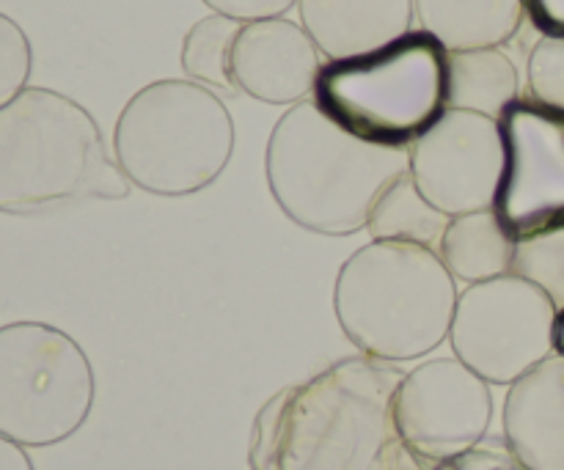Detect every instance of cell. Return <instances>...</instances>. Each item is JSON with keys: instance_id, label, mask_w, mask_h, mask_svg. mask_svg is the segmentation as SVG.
<instances>
[{"instance_id": "cell-15", "label": "cell", "mask_w": 564, "mask_h": 470, "mask_svg": "<svg viewBox=\"0 0 564 470\" xmlns=\"http://www.w3.org/2000/svg\"><path fill=\"white\" fill-rule=\"evenodd\" d=\"M419 31L446 53L505 47L527 20L523 0H413Z\"/></svg>"}, {"instance_id": "cell-4", "label": "cell", "mask_w": 564, "mask_h": 470, "mask_svg": "<svg viewBox=\"0 0 564 470\" xmlns=\"http://www.w3.org/2000/svg\"><path fill=\"white\" fill-rule=\"evenodd\" d=\"M457 297V281L438 251L375 240L341 264L334 311L361 356L400 363L449 339Z\"/></svg>"}, {"instance_id": "cell-12", "label": "cell", "mask_w": 564, "mask_h": 470, "mask_svg": "<svg viewBox=\"0 0 564 470\" xmlns=\"http://www.w3.org/2000/svg\"><path fill=\"white\" fill-rule=\"evenodd\" d=\"M325 58L301 22L286 17L242 22L231 50L237 91L270 105H297L314 97Z\"/></svg>"}, {"instance_id": "cell-1", "label": "cell", "mask_w": 564, "mask_h": 470, "mask_svg": "<svg viewBox=\"0 0 564 470\" xmlns=\"http://www.w3.org/2000/svg\"><path fill=\"white\" fill-rule=\"evenodd\" d=\"M405 372L356 356L279 391L259 411L251 470H413L394 424Z\"/></svg>"}, {"instance_id": "cell-14", "label": "cell", "mask_w": 564, "mask_h": 470, "mask_svg": "<svg viewBox=\"0 0 564 470\" xmlns=\"http://www.w3.org/2000/svg\"><path fill=\"white\" fill-rule=\"evenodd\" d=\"M301 25L325 61L375 53L413 31V0H297Z\"/></svg>"}, {"instance_id": "cell-25", "label": "cell", "mask_w": 564, "mask_h": 470, "mask_svg": "<svg viewBox=\"0 0 564 470\" xmlns=\"http://www.w3.org/2000/svg\"><path fill=\"white\" fill-rule=\"evenodd\" d=\"M527 14L543 33H562L564 36V0H523Z\"/></svg>"}, {"instance_id": "cell-7", "label": "cell", "mask_w": 564, "mask_h": 470, "mask_svg": "<svg viewBox=\"0 0 564 470\" xmlns=\"http://www.w3.org/2000/svg\"><path fill=\"white\" fill-rule=\"evenodd\" d=\"M94 369L83 347L47 323L0 328V435L22 449L69 440L94 407Z\"/></svg>"}, {"instance_id": "cell-20", "label": "cell", "mask_w": 564, "mask_h": 470, "mask_svg": "<svg viewBox=\"0 0 564 470\" xmlns=\"http://www.w3.org/2000/svg\"><path fill=\"white\" fill-rule=\"evenodd\" d=\"M512 275L538 286L554 308H564V229L518 242Z\"/></svg>"}, {"instance_id": "cell-13", "label": "cell", "mask_w": 564, "mask_h": 470, "mask_svg": "<svg viewBox=\"0 0 564 470\" xmlns=\"http://www.w3.org/2000/svg\"><path fill=\"white\" fill-rule=\"evenodd\" d=\"M501 433L523 468L564 470V358L551 356L510 385Z\"/></svg>"}, {"instance_id": "cell-21", "label": "cell", "mask_w": 564, "mask_h": 470, "mask_svg": "<svg viewBox=\"0 0 564 470\" xmlns=\"http://www.w3.org/2000/svg\"><path fill=\"white\" fill-rule=\"evenodd\" d=\"M529 99L564 113V36L543 33L527 61Z\"/></svg>"}, {"instance_id": "cell-18", "label": "cell", "mask_w": 564, "mask_h": 470, "mask_svg": "<svg viewBox=\"0 0 564 470\" xmlns=\"http://www.w3.org/2000/svg\"><path fill=\"white\" fill-rule=\"evenodd\" d=\"M449 220V215H444L424 198L411 174H402L375 201L367 229L378 242H402V245L438 251Z\"/></svg>"}, {"instance_id": "cell-2", "label": "cell", "mask_w": 564, "mask_h": 470, "mask_svg": "<svg viewBox=\"0 0 564 470\" xmlns=\"http://www.w3.org/2000/svg\"><path fill=\"white\" fill-rule=\"evenodd\" d=\"M408 165V149L361 141L314 99L292 105L275 121L264 154L270 193L286 218L328 237L367 229L375 201Z\"/></svg>"}, {"instance_id": "cell-27", "label": "cell", "mask_w": 564, "mask_h": 470, "mask_svg": "<svg viewBox=\"0 0 564 470\" xmlns=\"http://www.w3.org/2000/svg\"><path fill=\"white\" fill-rule=\"evenodd\" d=\"M551 347H554L556 358H564V308H556L554 328H551Z\"/></svg>"}, {"instance_id": "cell-26", "label": "cell", "mask_w": 564, "mask_h": 470, "mask_svg": "<svg viewBox=\"0 0 564 470\" xmlns=\"http://www.w3.org/2000/svg\"><path fill=\"white\" fill-rule=\"evenodd\" d=\"M0 470H36L33 468L31 457L22 446H17L14 440L3 438L0 435Z\"/></svg>"}, {"instance_id": "cell-24", "label": "cell", "mask_w": 564, "mask_h": 470, "mask_svg": "<svg viewBox=\"0 0 564 470\" xmlns=\"http://www.w3.org/2000/svg\"><path fill=\"white\" fill-rule=\"evenodd\" d=\"M441 470H529V468H523L521 462L510 455V449H507L505 444V451L482 449V446H479V449H474L471 455H466L463 460L452 462V466Z\"/></svg>"}, {"instance_id": "cell-9", "label": "cell", "mask_w": 564, "mask_h": 470, "mask_svg": "<svg viewBox=\"0 0 564 470\" xmlns=\"http://www.w3.org/2000/svg\"><path fill=\"white\" fill-rule=\"evenodd\" d=\"M490 383L457 358H433L405 372L394 396V424L416 470H441L488 438Z\"/></svg>"}, {"instance_id": "cell-17", "label": "cell", "mask_w": 564, "mask_h": 470, "mask_svg": "<svg viewBox=\"0 0 564 470\" xmlns=\"http://www.w3.org/2000/svg\"><path fill=\"white\" fill-rule=\"evenodd\" d=\"M516 245L510 231L501 226L494 209L457 215L446 226L438 245L441 262L460 284H482L512 273Z\"/></svg>"}, {"instance_id": "cell-11", "label": "cell", "mask_w": 564, "mask_h": 470, "mask_svg": "<svg viewBox=\"0 0 564 470\" xmlns=\"http://www.w3.org/2000/svg\"><path fill=\"white\" fill-rule=\"evenodd\" d=\"M408 174L433 207L457 215L494 209L505 176L499 121L468 110H446L411 149Z\"/></svg>"}, {"instance_id": "cell-3", "label": "cell", "mask_w": 564, "mask_h": 470, "mask_svg": "<svg viewBox=\"0 0 564 470\" xmlns=\"http://www.w3.org/2000/svg\"><path fill=\"white\" fill-rule=\"evenodd\" d=\"M130 179L99 124L53 88H25L0 108V212L36 215L66 204L121 201Z\"/></svg>"}, {"instance_id": "cell-23", "label": "cell", "mask_w": 564, "mask_h": 470, "mask_svg": "<svg viewBox=\"0 0 564 470\" xmlns=\"http://www.w3.org/2000/svg\"><path fill=\"white\" fill-rule=\"evenodd\" d=\"M213 9V14L231 17L240 22L270 20V17H286V11L295 9L297 0H204Z\"/></svg>"}, {"instance_id": "cell-22", "label": "cell", "mask_w": 564, "mask_h": 470, "mask_svg": "<svg viewBox=\"0 0 564 470\" xmlns=\"http://www.w3.org/2000/svg\"><path fill=\"white\" fill-rule=\"evenodd\" d=\"M33 69V50L25 31L11 17L0 14V108L28 88Z\"/></svg>"}, {"instance_id": "cell-19", "label": "cell", "mask_w": 564, "mask_h": 470, "mask_svg": "<svg viewBox=\"0 0 564 470\" xmlns=\"http://www.w3.org/2000/svg\"><path fill=\"white\" fill-rule=\"evenodd\" d=\"M242 22L224 14H209L187 31L182 42V69L187 80L215 94H237L231 77V50Z\"/></svg>"}, {"instance_id": "cell-5", "label": "cell", "mask_w": 564, "mask_h": 470, "mask_svg": "<svg viewBox=\"0 0 564 470\" xmlns=\"http://www.w3.org/2000/svg\"><path fill=\"white\" fill-rule=\"evenodd\" d=\"M235 152L224 99L193 80L143 86L121 110L113 157L130 185L154 196H191L213 185Z\"/></svg>"}, {"instance_id": "cell-8", "label": "cell", "mask_w": 564, "mask_h": 470, "mask_svg": "<svg viewBox=\"0 0 564 470\" xmlns=\"http://www.w3.org/2000/svg\"><path fill=\"white\" fill-rule=\"evenodd\" d=\"M554 303L521 275L471 284L457 297L452 350L485 383L512 385L554 356Z\"/></svg>"}, {"instance_id": "cell-6", "label": "cell", "mask_w": 564, "mask_h": 470, "mask_svg": "<svg viewBox=\"0 0 564 470\" xmlns=\"http://www.w3.org/2000/svg\"><path fill=\"white\" fill-rule=\"evenodd\" d=\"M446 53L430 33L345 61H325L314 102L341 130L378 146L411 149L446 113Z\"/></svg>"}, {"instance_id": "cell-16", "label": "cell", "mask_w": 564, "mask_h": 470, "mask_svg": "<svg viewBox=\"0 0 564 470\" xmlns=\"http://www.w3.org/2000/svg\"><path fill=\"white\" fill-rule=\"evenodd\" d=\"M521 97V75L505 47L449 53L446 58V110H468L501 121Z\"/></svg>"}, {"instance_id": "cell-10", "label": "cell", "mask_w": 564, "mask_h": 470, "mask_svg": "<svg viewBox=\"0 0 564 470\" xmlns=\"http://www.w3.org/2000/svg\"><path fill=\"white\" fill-rule=\"evenodd\" d=\"M505 176L494 212L521 242L564 229V113L523 97L501 116Z\"/></svg>"}]
</instances>
